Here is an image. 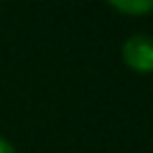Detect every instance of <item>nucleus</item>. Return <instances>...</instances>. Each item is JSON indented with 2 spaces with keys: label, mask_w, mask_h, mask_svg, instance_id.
I'll return each mask as SVG.
<instances>
[{
  "label": "nucleus",
  "mask_w": 153,
  "mask_h": 153,
  "mask_svg": "<svg viewBox=\"0 0 153 153\" xmlns=\"http://www.w3.org/2000/svg\"><path fill=\"white\" fill-rule=\"evenodd\" d=\"M123 61L135 71H153V36L133 33L123 44Z\"/></svg>",
  "instance_id": "obj_1"
},
{
  "label": "nucleus",
  "mask_w": 153,
  "mask_h": 153,
  "mask_svg": "<svg viewBox=\"0 0 153 153\" xmlns=\"http://www.w3.org/2000/svg\"><path fill=\"white\" fill-rule=\"evenodd\" d=\"M110 8H115L117 13H125V16H146V13L153 10V0H112Z\"/></svg>",
  "instance_id": "obj_2"
},
{
  "label": "nucleus",
  "mask_w": 153,
  "mask_h": 153,
  "mask_svg": "<svg viewBox=\"0 0 153 153\" xmlns=\"http://www.w3.org/2000/svg\"><path fill=\"white\" fill-rule=\"evenodd\" d=\"M0 153H16V148H13L10 143L3 138V135H0Z\"/></svg>",
  "instance_id": "obj_3"
}]
</instances>
